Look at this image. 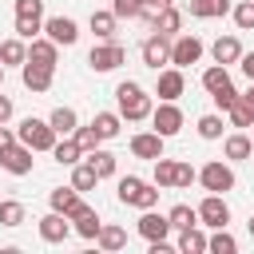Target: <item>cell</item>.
<instances>
[{
  "mask_svg": "<svg viewBox=\"0 0 254 254\" xmlns=\"http://www.w3.org/2000/svg\"><path fill=\"white\" fill-rule=\"evenodd\" d=\"M115 103H119V115H123L127 123H143V119H151V111H155L151 95H147L135 79H123V83L115 87Z\"/></svg>",
  "mask_w": 254,
  "mask_h": 254,
  "instance_id": "1",
  "label": "cell"
},
{
  "mask_svg": "<svg viewBox=\"0 0 254 254\" xmlns=\"http://www.w3.org/2000/svg\"><path fill=\"white\" fill-rule=\"evenodd\" d=\"M210 56H214V64H238L242 60V44H238V36H218L214 44H210Z\"/></svg>",
  "mask_w": 254,
  "mask_h": 254,
  "instance_id": "21",
  "label": "cell"
},
{
  "mask_svg": "<svg viewBox=\"0 0 254 254\" xmlns=\"http://www.w3.org/2000/svg\"><path fill=\"white\" fill-rule=\"evenodd\" d=\"M198 183H202V190H214V194H226V190H234V171H230V163H222V159H210L202 171H198Z\"/></svg>",
  "mask_w": 254,
  "mask_h": 254,
  "instance_id": "5",
  "label": "cell"
},
{
  "mask_svg": "<svg viewBox=\"0 0 254 254\" xmlns=\"http://www.w3.org/2000/svg\"><path fill=\"white\" fill-rule=\"evenodd\" d=\"M28 60L56 67V64H60V44H56L52 36H36V40H28Z\"/></svg>",
  "mask_w": 254,
  "mask_h": 254,
  "instance_id": "18",
  "label": "cell"
},
{
  "mask_svg": "<svg viewBox=\"0 0 254 254\" xmlns=\"http://www.w3.org/2000/svg\"><path fill=\"white\" fill-rule=\"evenodd\" d=\"M95 183H99V175H95V167H91L87 159H79V163L71 167V187H75L79 194H87V190H95Z\"/></svg>",
  "mask_w": 254,
  "mask_h": 254,
  "instance_id": "29",
  "label": "cell"
},
{
  "mask_svg": "<svg viewBox=\"0 0 254 254\" xmlns=\"http://www.w3.org/2000/svg\"><path fill=\"white\" fill-rule=\"evenodd\" d=\"M171 40L175 36H163V32H151L147 40H143V48H139V56H143V64L147 67H163V64H171Z\"/></svg>",
  "mask_w": 254,
  "mask_h": 254,
  "instance_id": "7",
  "label": "cell"
},
{
  "mask_svg": "<svg viewBox=\"0 0 254 254\" xmlns=\"http://www.w3.org/2000/svg\"><path fill=\"white\" fill-rule=\"evenodd\" d=\"M115 198H119L123 206L151 210V206L159 202V187H155V183H147V179H139V175H123V179H119V187H115Z\"/></svg>",
  "mask_w": 254,
  "mask_h": 254,
  "instance_id": "2",
  "label": "cell"
},
{
  "mask_svg": "<svg viewBox=\"0 0 254 254\" xmlns=\"http://www.w3.org/2000/svg\"><path fill=\"white\" fill-rule=\"evenodd\" d=\"M194 179H198V171L190 163H175V190H187Z\"/></svg>",
  "mask_w": 254,
  "mask_h": 254,
  "instance_id": "45",
  "label": "cell"
},
{
  "mask_svg": "<svg viewBox=\"0 0 254 254\" xmlns=\"http://www.w3.org/2000/svg\"><path fill=\"white\" fill-rule=\"evenodd\" d=\"M32 147L28 143H12L8 151H0V167L8 171V175H16V179H24V175H32Z\"/></svg>",
  "mask_w": 254,
  "mask_h": 254,
  "instance_id": "9",
  "label": "cell"
},
{
  "mask_svg": "<svg viewBox=\"0 0 254 254\" xmlns=\"http://www.w3.org/2000/svg\"><path fill=\"white\" fill-rule=\"evenodd\" d=\"M202 60V40L198 36H175L171 40V64L175 67H190Z\"/></svg>",
  "mask_w": 254,
  "mask_h": 254,
  "instance_id": "10",
  "label": "cell"
},
{
  "mask_svg": "<svg viewBox=\"0 0 254 254\" xmlns=\"http://www.w3.org/2000/svg\"><path fill=\"white\" fill-rule=\"evenodd\" d=\"M242 103H246V107H250V111H254V79H250V87H246V91H242Z\"/></svg>",
  "mask_w": 254,
  "mask_h": 254,
  "instance_id": "50",
  "label": "cell"
},
{
  "mask_svg": "<svg viewBox=\"0 0 254 254\" xmlns=\"http://www.w3.org/2000/svg\"><path fill=\"white\" fill-rule=\"evenodd\" d=\"M44 32H48L60 48H71V44L79 40V24H75L71 16H52V20H44Z\"/></svg>",
  "mask_w": 254,
  "mask_h": 254,
  "instance_id": "14",
  "label": "cell"
},
{
  "mask_svg": "<svg viewBox=\"0 0 254 254\" xmlns=\"http://www.w3.org/2000/svg\"><path fill=\"white\" fill-rule=\"evenodd\" d=\"M238 67H242V75H246V79H254V52H242Z\"/></svg>",
  "mask_w": 254,
  "mask_h": 254,
  "instance_id": "48",
  "label": "cell"
},
{
  "mask_svg": "<svg viewBox=\"0 0 254 254\" xmlns=\"http://www.w3.org/2000/svg\"><path fill=\"white\" fill-rule=\"evenodd\" d=\"M167 218H171V226H175V230H187V226H198V206H187V202H175V206L167 210Z\"/></svg>",
  "mask_w": 254,
  "mask_h": 254,
  "instance_id": "32",
  "label": "cell"
},
{
  "mask_svg": "<svg viewBox=\"0 0 254 254\" xmlns=\"http://www.w3.org/2000/svg\"><path fill=\"white\" fill-rule=\"evenodd\" d=\"M246 230H250V238H254V214H250V222H246Z\"/></svg>",
  "mask_w": 254,
  "mask_h": 254,
  "instance_id": "52",
  "label": "cell"
},
{
  "mask_svg": "<svg viewBox=\"0 0 254 254\" xmlns=\"http://www.w3.org/2000/svg\"><path fill=\"white\" fill-rule=\"evenodd\" d=\"M83 159H87V163L95 167V175H99V179H111V175H115V155H111V151L95 147V151H87Z\"/></svg>",
  "mask_w": 254,
  "mask_h": 254,
  "instance_id": "34",
  "label": "cell"
},
{
  "mask_svg": "<svg viewBox=\"0 0 254 254\" xmlns=\"http://www.w3.org/2000/svg\"><path fill=\"white\" fill-rule=\"evenodd\" d=\"M20 79H24V87L28 91H48L52 87V79H56V67H48V64H36V60H28L24 67H20Z\"/></svg>",
  "mask_w": 254,
  "mask_h": 254,
  "instance_id": "12",
  "label": "cell"
},
{
  "mask_svg": "<svg viewBox=\"0 0 254 254\" xmlns=\"http://www.w3.org/2000/svg\"><path fill=\"white\" fill-rule=\"evenodd\" d=\"M250 139H254V135H250Z\"/></svg>",
  "mask_w": 254,
  "mask_h": 254,
  "instance_id": "54",
  "label": "cell"
},
{
  "mask_svg": "<svg viewBox=\"0 0 254 254\" xmlns=\"http://www.w3.org/2000/svg\"><path fill=\"white\" fill-rule=\"evenodd\" d=\"M206 250H210V254H234V250H238V238H234V234H230L226 226H218V230L210 234Z\"/></svg>",
  "mask_w": 254,
  "mask_h": 254,
  "instance_id": "36",
  "label": "cell"
},
{
  "mask_svg": "<svg viewBox=\"0 0 254 254\" xmlns=\"http://www.w3.org/2000/svg\"><path fill=\"white\" fill-rule=\"evenodd\" d=\"M230 16H234V24H238L242 32H250V28H254V0L234 4V8H230Z\"/></svg>",
  "mask_w": 254,
  "mask_h": 254,
  "instance_id": "42",
  "label": "cell"
},
{
  "mask_svg": "<svg viewBox=\"0 0 254 254\" xmlns=\"http://www.w3.org/2000/svg\"><path fill=\"white\" fill-rule=\"evenodd\" d=\"M198 139H206V143H214V139H222V115H202L198 119Z\"/></svg>",
  "mask_w": 254,
  "mask_h": 254,
  "instance_id": "39",
  "label": "cell"
},
{
  "mask_svg": "<svg viewBox=\"0 0 254 254\" xmlns=\"http://www.w3.org/2000/svg\"><path fill=\"white\" fill-rule=\"evenodd\" d=\"M12 143H20V135H16V131H12L8 123H0V151H8Z\"/></svg>",
  "mask_w": 254,
  "mask_h": 254,
  "instance_id": "47",
  "label": "cell"
},
{
  "mask_svg": "<svg viewBox=\"0 0 254 254\" xmlns=\"http://www.w3.org/2000/svg\"><path fill=\"white\" fill-rule=\"evenodd\" d=\"M16 135H20V143H28L32 151H52L56 147V127L48 123V119H36V115H28V119H20V127H16Z\"/></svg>",
  "mask_w": 254,
  "mask_h": 254,
  "instance_id": "3",
  "label": "cell"
},
{
  "mask_svg": "<svg viewBox=\"0 0 254 254\" xmlns=\"http://www.w3.org/2000/svg\"><path fill=\"white\" fill-rule=\"evenodd\" d=\"M16 16H44V0H16Z\"/></svg>",
  "mask_w": 254,
  "mask_h": 254,
  "instance_id": "46",
  "label": "cell"
},
{
  "mask_svg": "<svg viewBox=\"0 0 254 254\" xmlns=\"http://www.w3.org/2000/svg\"><path fill=\"white\" fill-rule=\"evenodd\" d=\"M48 202H52V210H60V214H67V218H75L79 210H87V202H83V194L67 183V187H56L52 194H48Z\"/></svg>",
  "mask_w": 254,
  "mask_h": 254,
  "instance_id": "11",
  "label": "cell"
},
{
  "mask_svg": "<svg viewBox=\"0 0 254 254\" xmlns=\"http://www.w3.org/2000/svg\"><path fill=\"white\" fill-rule=\"evenodd\" d=\"M135 230H139L147 242H159V238H167L175 226H171V218H167V214H155V206H151V210H143V214H139Z\"/></svg>",
  "mask_w": 254,
  "mask_h": 254,
  "instance_id": "13",
  "label": "cell"
},
{
  "mask_svg": "<svg viewBox=\"0 0 254 254\" xmlns=\"http://www.w3.org/2000/svg\"><path fill=\"white\" fill-rule=\"evenodd\" d=\"M24 218H28L24 202H16V198H0V226L16 230V226H24Z\"/></svg>",
  "mask_w": 254,
  "mask_h": 254,
  "instance_id": "31",
  "label": "cell"
},
{
  "mask_svg": "<svg viewBox=\"0 0 254 254\" xmlns=\"http://www.w3.org/2000/svg\"><path fill=\"white\" fill-rule=\"evenodd\" d=\"M230 0H190V16L194 20H210V16H226Z\"/></svg>",
  "mask_w": 254,
  "mask_h": 254,
  "instance_id": "33",
  "label": "cell"
},
{
  "mask_svg": "<svg viewBox=\"0 0 254 254\" xmlns=\"http://www.w3.org/2000/svg\"><path fill=\"white\" fill-rule=\"evenodd\" d=\"M179 28H183V12H179L175 4H167V8H159V12H155V24H151V32L179 36Z\"/></svg>",
  "mask_w": 254,
  "mask_h": 254,
  "instance_id": "22",
  "label": "cell"
},
{
  "mask_svg": "<svg viewBox=\"0 0 254 254\" xmlns=\"http://www.w3.org/2000/svg\"><path fill=\"white\" fill-rule=\"evenodd\" d=\"M99 226H103V222H99V214H95L91 206H87V210H79V214L71 218V230H75L79 238H87V242H95V238H99Z\"/></svg>",
  "mask_w": 254,
  "mask_h": 254,
  "instance_id": "26",
  "label": "cell"
},
{
  "mask_svg": "<svg viewBox=\"0 0 254 254\" xmlns=\"http://www.w3.org/2000/svg\"><path fill=\"white\" fill-rule=\"evenodd\" d=\"M48 123L56 127V135L64 139V135H75V127H79V115H75V107H56L52 115H48Z\"/></svg>",
  "mask_w": 254,
  "mask_h": 254,
  "instance_id": "27",
  "label": "cell"
},
{
  "mask_svg": "<svg viewBox=\"0 0 254 254\" xmlns=\"http://www.w3.org/2000/svg\"><path fill=\"white\" fill-rule=\"evenodd\" d=\"M206 242H210V238H206L198 226H187V230H179V242H175V246H179L183 254H206Z\"/></svg>",
  "mask_w": 254,
  "mask_h": 254,
  "instance_id": "30",
  "label": "cell"
},
{
  "mask_svg": "<svg viewBox=\"0 0 254 254\" xmlns=\"http://www.w3.org/2000/svg\"><path fill=\"white\" fill-rule=\"evenodd\" d=\"M115 24H119V16H115L111 8H95L91 20H87V28L95 32V40H111V36H115Z\"/></svg>",
  "mask_w": 254,
  "mask_h": 254,
  "instance_id": "23",
  "label": "cell"
},
{
  "mask_svg": "<svg viewBox=\"0 0 254 254\" xmlns=\"http://www.w3.org/2000/svg\"><path fill=\"white\" fill-rule=\"evenodd\" d=\"M67 234H71V218L67 214H60V210H52V214H44L40 218V238L44 242H67Z\"/></svg>",
  "mask_w": 254,
  "mask_h": 254,
  "instance_id": "16",
  "label": "cell"
},
{
  "mask_svg": "<svg viewBox=\"0 0 254 254\" xmlns=\"http://www.w3.org/2000/svg\"><path fill=\"white\" fill-rule=\"evenodd\" d=\"M151 123H155V131H159L163 139L179 135V131H183V111H179V103H171V99H159V107L151 111Z\"/></svg>",
  "mask_w": 254,
  "mask_h": 254,
  "instance_id": "8",
  "label": "cell"
},
{
  "mask_svg": "<svg viewBox=\"0 0 254 254\" xmlns=\"http://www.w3.org/2000/svg\"><path fill=\"white\" fill-rule=\"evenodd\" d=\"M222 155H226L230 163H242V159H250V155H254V139H250L246 131H234V135H226V139H222Z\"/></svg>",
  "mask_w": 254,
  "mask_h": 254,
  "instance_id": "19",
  "label": "cell"
},
{
  "mask_svg": "<svg viewBox=\"0 0 254 254\" xmlns=\"http://www.w3.org/2000/svg\"><path fill=\"white\" fill-rule=\"evenodd\" d=\"M95 246H99V250H107V254H115V250H123V246H127V230H123V226H115V222H103V226H99Z\"/></svg>",
  "mask_w": 254,
  "mask_h": 254,
  "instance_id": "24",
  "label": "cell"
},
{
  "mask_svg": "<svg viewBox=\"0 0 254 254\" xmlns=\"http://www.w3.org/2000/svg\"><path fill=\"white\" fill-rule=\"evenodd\" d=\"M75 139H79L83 151H95V147L103 143V135L95 131V123H79V127H75Z\"/></svg>",
  "mask_w": 254,
  "mask_h": 254,
  "instance_id": "41",
  "label": "cell"
},
{
  "mask_svg": "<svg viewBox=\"0 0 254 254\" xmlns=\"http://www.w3.org/2000/svg\"><path fill=\"white\" fill-rule=\"evenodd\" d=\"M159 190H175V159H155V179H151Z\"/></svg>",
  "mask_w": 254,
  "mask_h": 254,
  "instance_id": "35",
  "label": "cell"
},
{
  "mask_svg": "<svg viewBox=\"0 0 254 254\" xmlns=\"http://www.w3.org/2000/svg\"><path fill=\"white\" fill-rule=\"evenodd\" d=\"M91 123H95V131L103 135V143H107V139H115V135L123 131V115H119V111H95V115H91Z\"/></svg>",
  "mask_w": 254,
  "mask_h": 254,
  "instance_id": "28",
  "label": "cell"
},
{
  "mask_svg": "<svg viewBox=\"0 0 254 254\" xmlns=\"http://www.w3.org/2000/svg\"><path fill=\"white\" fill-rule=\"evenodd\" d=\"M183 87H187V79H183V67H175V64H171V67H163V71H159L155 95H159V99H171V103H175V99L183 95Z\"/></svg>",
  "mask_w": 254,
  "mask_h": 254,
  "instance_id": "17",
  "label": "cell"
},
{
  "mask_svg": "<svg viewBox=\"0 0 254 254\" xmlns=\"http://www.w3.org/2000/svg\"><path fill=\"white\" fill-rule=\"evenodd\" d=\"M226 119H230V127H254V111L242 103V95H238V103L226 111Z\"/></svg>",
  "mask_w": 254,
  "mask_h": 254,
  "instance_id": "40",
  "label": "cell"
},
{
  "mask_svg": "<svg viewBox=\"0 0 254 254\" xmlns=\"http://www.w3.org/2000/svg\"><path fill=\"white\" fill-rule=\"evenodd\" d=\"M83 155H87V151L79 147V139H75V135H64V139H56V147H52V159H56L60 167H75Z\"/></svg>",
  "mask_w": 254,
  "mask_h": 254,
  "instance_id": "20",
  "label": "cell"
},
{
  "mask_svg": "<svg viewBox=\"0 0 254 254\" xmlns=\"http://www.w3.org/2000/svg\"><path fill=\"white\" fill-rule=\"evenodd\" d=\"M222 83H230V71H226V64H210V67L202 71V87H206V91H218Z\"/></svg>",
  "mask_w": 254,
  "mask_h": 254,
  "instance_id": "38",
  "label": "cell"
},
{
  "mask_svg": "<svg viewBox=\"0 0 254 254\" xmlns=\"http://www.w3.org/2000/svg\"><path fill=\"white\" fill-rule=\"evenodd\" d=\"M0 83H4V64H0Z\"/></svg>",
  "mask_w": 254,
  "mask_h": 254,
  "instance_id": "53",
  "label": "cell"
},
{
  "mask_svg": "<svg viewBox=\"0 0 254 254\" xmlns=\"http://www.w3.org/2000/svg\"><path fill=\"white\" fill-rule=\"evenodd\" d=\"M44 32V16H16V36L20 40H36Z\"/></svg>",
  "mask_w": 254,
  "mask_h": 254,
  "instance_id": "37",
  "label": "cell"
},
{
  "mask_svg": "<svg viewBox=\"0 0 254 254\" xmlns=\"http://www.w3.org/2000/svg\"><path fill=\"white\" fill-rule=\"evenodd\" d=\"M111 12H115L119 20H139V12H143V0H111Z\"/></svg>",
  "mask_w": 254,
  "mask_h": 254,
  "instance_id": "44",
  "label": "cell"
},
{
  "mask_svg": "<svg viewBox=\"0 0 254 254\" xmlns=\"http://www.w3.org/2000/svg\"><path fill=\"white\" fill-rule=\"evenodd\" d=\"M0 64H4V67H24V64H28V44H24L20 36L4 40V44H0Z\"/></svg>",
  "mask_w": 254,
  "mask_h": 254,
  "instance_id": "25",
  "label": "cell"
},
{
  "mask_svg": "<svg viewBox=\"0 0 254 254\" xmlns=\"http://www.w3.org/2000/svg\"><path fill=\"white\" fill-rule=\"evenodd\" d=\"M123 60H127V48L115 44V40H99V44L87 52V67H91V71H115Z\"/></svg>",
  "mask_w": 254,
  "mask_h": 254,
  "instance_id": "4",
  "label": "cell"
},
{
  "mask_svg": "<svg viewBox=\"0 0 254 254\" xmlns=\"http://www.w3.org/2000/svg\"><path fill=\"white\" fill-rule=\"evenodd\" d=\"M12 111H16V107H12V99H8V95H0V123H8V119H12Z\"/></svg>",
  "mask_w": 254,
  "mask_h": 254,
  "instance_id": "49",
  "label": "cell"
},
{
  "mask_svg": "<svg viewBox=\"0 0 254 254\" xmlns=\"http://www.w3.org/2000/svg\"><path fill=\"white\" fill-rule=\"evenodd\" d=\"M226 222H230V206H226V198L214 194V190H206V198L198 202V226L218 230V226H226Z\"/></svg>",
  "mask_w": 254,
  "mask_h": 254,
  "instance_id": "6",
  "label": "cell"
},
{
  "mask_svg": "<svg viewBox=\"0 0 254 254\" xmlns=\"http://www.w3.org/2000/svg\"><path fill=\"white\" fill-rule=\"evenodd\" d=\"M163 143H167V139H163L159 131H139V135H131V155L155 163V159L163 155Z\"/></svg>",
  "mask_w": 254,
  "mask_h": 254,
  "instance_id": "15",
  "label": "cell"
},
{
  "mask_svg": "<svg viewBox=\"0 0 254 254\" xmlns=\"http://www.w3.org/2000/svg\"><path fill=\"white\" fill-rule=\"evenodd\" d=\"M167 4H175V0H143V8H155V12H159V8H167Z\"/></svg>",
  "mask_w": 254,
  "mask_h": 254,
  "instance_id": "51",
  "label": "cell"
},
{
  "mask_svg": "<svg viewBox=\"0 0 254 254\" xmlns=\"http://www.w3.org/2000/svg\"><path fill=\"white\" fill-rule=\"evenodd\" d=\"M210 99H214V107H218V111H230V107L238 103V91H234V83H222L218 91H210Z\"/></svg>",
  "mask_w": 254,
  "mask_h": 254,
  "instance_id": "43",
  "label": "cell"
}]
</instances>
